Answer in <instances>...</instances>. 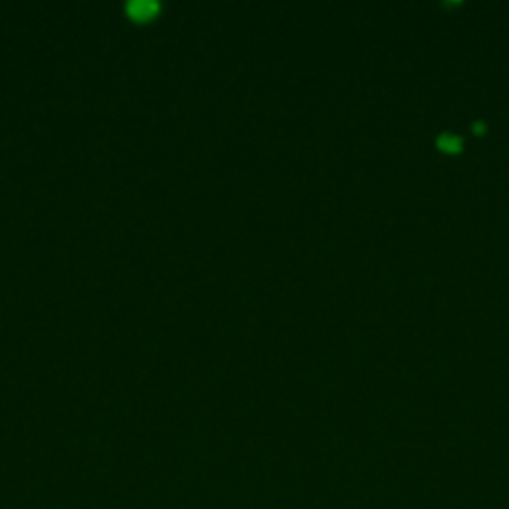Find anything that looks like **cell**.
Returning a JSON list of instances; mask_svg holds the SVG:
<instances>
[{
  "mask_svg": "<svg viewBox=\"0 0 509 509\" xmlns=\"http://www.w3.org/2000/svg\"><path fill=\"white\" fill-rule=\"evenodd\" d=\"M436 146L444 154H460L464 148V139L456 134H450V131H442L440 136L436 138Z\"/></svg>",
  "mask_w": 509,
  "mask_h": 509,
  "instance_id": "obj_2",
  "label": "cell"
},
{
  "mask_svg": "<svg viewBox=\"0 0 509 509\" xmlns=\"http://www.w3.org/2000/svg\"><path fill=\"white\" fill-rule=\"evenodd\" d=\"M484 128H485V126L482 124V121H475V124H474V131H475V134H484Z\"/></svg>",
  "mask_w": 509,
  "mask_h": 509,
  "instance_id": "obj_3",
  "label": "cell"
},
{
  "mask_svg": "<svg viewBox=\"0 0 509 509\" xmlns=\"http://www.w3.org/2000/svg\"><path fill=\"white\" fill-rule=\"evenodd\" d=\"M126 10L138 23H146V20H151L159 13V3H156V0H130Z\"/></svg>",
  "mask_w": 509,
  "mask_h": 509,
  "instance_id": "obj_1",
  "label": "cell"
}]
</instances>
